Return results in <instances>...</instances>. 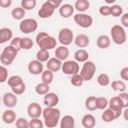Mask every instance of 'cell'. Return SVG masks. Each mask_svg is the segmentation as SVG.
<instances>
[{
	"instance_id": "cell-1",
	"label": "cell",
	"mask_w": 128,
	"mask_h": 128,
	"mask_svg": "<svg viewBox=\"0 0 128 128\" xmlns=\"http://www.w3.org/2000/svg\"><path fill=\"white\" fill-rule=\"evenodd\" d=\"M44 119V125L48 128H55L61 120V112L56 107H46L42 113Z\"/></svg>"
},
{
	"instance_id": "cell-2",
	"label": "cell",
	"mask_w": 128,
	"mask_h": 128,
	"mask_svg": "<svg viewBox=\"0 0 128 128\" xmlns=\"http://www.w3.org/2000/svg\"><path fill=\"white\" fill-rule=\"evenodd\" d=\"M36 44L39 46L40 49H44V50H51L53 48H56L57 45V41L56 39L49 35L46 32H39L36 35Z\"/></svg>"
},
{
	"instance_id": "cell-3",
	"label": "cell",
	"mask_w": 128,
	"mask_h": 128,
	"mask_svg": "<svg viewBox=\"0 0 128 128\" xmlns=\"http://www.w3.org/2000/svg\"><path fill=\"white\" fill-rule=\"evenodd\" d=\"M62 5V1H55V0H47L45 1L41 8L38 11V15L42 19L49 18L53 15L56 8H60Z\"/></svg>"
},
{
	"instance_id": "cell-4",
	"label": "cell",
	"mask_w": 128,
	"mask_h": 128,
	"mask_svg": "<svg viewBox=\"0 0 128 128\" xmlns=\"http://www.w3.org/2000/svg\"><path fill=\"white\" fill-rule=\"evenodd\" d=\"M18 54V50L12 47L11 45H8L3 48L1 54H0V62L3 66H9L13 63L16 56Z\"/></svg>"
},
{
	"instance_id": "cell-5",
	"label": "cell",
	"mask_w": 128,
	"mask_h": 128,
	"mask_svg": "<svg viewBox=\"0 0 128 128\" xmlns=\"http://www.w3.org/2000/svg\"><path fill=\"white\" fill-rule=\"evenodd\" d=\"M110 34H111V39L115 44L122 45L126 42L127 35H126V32H125L124 28L121 25H118V24L113 25L111 27Z\"/></svg>"
},
{
	"instance_id": "cell-6",
	"label": "cell",
	"mask_w": 128,
	"mask_h": 128,
	"mask_svg": "<svg viewBox=\"0 0 128 128\" xmlns=\"http://www.w3.org/2000/svg\"><path fill=\"white\" fill-rule=\"evenodd\" d=\"M96 72V65L93 61H86L81 70H80V75L83 77L84 81H90L93 77H94V74Z\"/></svg>"
},
{
	"instance_id": "cell-7",
	"label": "cell",
	"mask_w": 128,
	"mask_h": 128,
	"mask_svg": "<svg viewBox=\"0 0 128 128\" xmlns=\"http://www.w3.org/2000/svg\"><path fill=\"white\" fill-rule=\"evenodd\" d=\"M38 28V22L33 18H26L23 19L19 24V29L24 34L33 33Z\"/></svg>"
},
{
	"instance_id": "cell-8",
	"label": "cell",
	"mask_w": 128,
	"mask_h": 128,
	"mask_svg": "<svg viewBox=\"0 0 128 128\" xmlns=\"http://www.w3.org/2000/svg\"><path fill=\"white\" fill-rule=\"evenodd\" d=\"M73 19H74V22L82 28H89L93 24L92 16L86 13H77L73 16Z\"/></svg>"
},
{
	"instance_id": "cell-9",
	"label": "cell",
	"mask_w": 128,
	"mask_h": 128,
	"mask_svg": "<svg viewBox=\"0 0 128 128\" xmlns=\"http://www.w3.org/2000/svg\"><path fill=\"white\" fill-rule=\"evenodd\" d=\"M74 34L71 29L69 28H62L58 32V40L63 46H68L74 41Z\"/></svg>"
},
{
	"instance_id": "cell-10",
	"label": "cell",
	"mask_w": 128,
	"mask_h": 128,
	"mask_svg": "<svg viewBox=\"0 0 128 128\" xmlns=\"http://www.w3.org/2000/svg\"><path fill=\"white\" fill-rule=\"evenodd\" d=\"M62 72L66 75H76L79 73V64L75 60H66L62 64Z\"/></svg>"
},
{
	"instance_id": "cell-11",
	"label": "cell",
	"mask_w": 128,
	"mask_h": 128,
	"mask_svg": "<svg viewBox=\"0 0 128 128\" xmlns=\"http://www.w3.org/2000/svg\"><path fill=\"white\" fill-rule=\"evenodd\" d=\"M108 108H110L116 115V118H119L123 112V103H122V100L120 99L119 96H115V97H112L110 100H109V106Z\"/></svg>"
},
{
	"instance_id": "cell-12",
	"label": "cell",
	"mask_w": 128,
	"mask_h": 128,
	"mask_svg": "<svg viewBox=\"0 0 128 128\" xmlns=\"http://www.w3.org/2000/svg\"><path fill=\"white\" fill-rule=\"evenodd\" d=\"M42 113H43V109L40 106V104L37 102H32L27 107V114L31 119L32 118H40Z\"/></svg>"
},
{
	"instance_id": "cell-13",
	"label": "cell",
	"mask_w": 128,
	"mask_h": 128,
	"mask_svg": "<svg viewBox=\"0 0 128 128\" xmlns=\"http://www.w3.org/2000/svg\"><path fill=\"white\" fill-rule=\"evenodd\" d=\"M2 102H3L4 106H6L8 109H11V108L15 107L18 102L17 95H15L13 92H6L2 96Z\"/></svg>"
},
{
	"instance_id": "cell-14",
	"label": "cell",
	"mask_w": 128,
	"mask_h": 128,
	"mask_svg": "<svg viewBox=\"0 0 128 128\" xmlns=\"http://www.w3.org/2000/svg\"><path fill=\"white\" fill-rule=\"evenodd\" d=\"M27 68H28V71H29V73L31 74V75H40V74H42L43 73V64L40 62V61H38V60H31L29 63H28V66H27Z\"/></svg>"
},
{
	"instance_id": "cell-15",
	"label": "cell",
	"mask_w": 128,
	"mask_h": 128,
	"mask_svg": "<svg viewBox=\"0 0 128 128\" xmlns=\"http://www.w3.org/2000/svg\"><path fill=\"white\" fill-rule=\"evenodd\" d=\"M43 103L46 107H56L59 103V96L56 93L49 92L43 98Z\"/></svg>"
},
{
	"instance_id": "cell-16",
	"label": "cell",
	"mask_w": 128,
	"mask_h": 128,
	"mask_svg": "<svg viewBox=\"0 0 128 128\" xmlns=\"http://www.w3.org/2000/svg\"><path fill=\"white\" fill-rule=\"evenodd\" d=\"M74 10H75L74 5L65 3V4H62L61 7L59 8V14L63 18H69V17H71L73 15Z\"/></svg>"
},
{
	"instance_id": "cell-17",
	"label": "cell",
	"mask_w": 128,
	"mask_h": 128,
	"mask_svg": "<svg viewBox=\"0 0 128 128\" xmlns=\"http://www.w3.org/2000/svg\"><path fill=\"white\" fill-rule=\"evenodd\" d=\"M62 61H60L59 59H57L56 57H53V58H50L47 63H46V67L48 70L52 71V72H57L59 70L62 69Z\"/></svg>"
},
{
	"instance_id": "cell-18",
	"label": "cell",
	"mask_w": 128,
	"mask_h": 128,
	"mask_svg": "<svg viewBox=\"0 0 128 128\" xmlns=\"http://www.w3.org/2000/svg\"><path fill=\"white\" fill-rule=\"evenodd\" d=\"M54 54H55V57L59 59L60 61H66L69 56V49L67 48V46L61 45V46L56 47Z\"/></svg>"
},
{
	"instance_id": "cell-19",
	"label": "cell",
	"mask_w": 128,
	"mask_h": 128,
	"mask_svg": "<svg viewBox=\"0 0 128 128\" xmlns=\"http://www.w3.org/2000/svg\"><path fill=\"white\" fill-rule=\"evenodd\" d=\"M13 39V31L8 27H2L0 29V44H4L7 41Z\"/></svg>"
},
{
	"instance_id": "cell-20",
	"label": "cell",
	"mask_w": 128,
	"mask_h": 128,
	"mask_svg": "<svg viewBox=\"0 0 128 128\" xmlns=\"http://www.w3.org/2000/svg\"><path fill=\"white\" fill-rule=\"evenodd\" d=\"M2 120L5 124H12L14 122H16L17 118H16V113L14 110L12 109H7L5 111H3L2 113Z\"/></svg>"
},
{
	"instance_id": "cell-21",
	"label": "cell",
	"mask_w": 128,
	"mask_h": 128,
	"mask_svg": "<svg viewBox=\"0 0 128 128\" xmlns=\"http://www.w3.org/2000/svg\"><path fill=\"white\" fill-rule=\"evenodd\" d=\"M74 43L79 48H85L90 44V38L86 34H79L75 37Z\"/></svg>"
},
{
	"instance_id": "cell-22",
	"label": "cell",
	"mask_w": 128,
	"mask_h": 128,
	"mask_svg": "<svg viewBox=\"0 0 128 128\" xmlns=\"http://www.w3.org/2000/svg\"><path fill=\"white\" fill-rule=\"evenodd\" d=\"M81 123H82V126L84 128H95L96 120H95V117L92 114L88 113V114H85L82 117Z\"/></svg>"
},
{
	"instance_id": "cell-23",
	"label": "cell",
	"mask_w": 128,
	"mask_h": 128,
	"mask_svg": "<svg viewBox=\"0 0 128 128\" xmlns=\"http://www.w3.org/2000/svg\"><path fill=\"white\" fill-rule=\"evenodd\" d=\"M96 44L100 49H107L111 44V39L108 35L102 34V35L98 36V38L96 40Z\"/></svg>"
},
{
	"instance_id": "cell-24",
	"label": "cell",
	"mask_w": 128,
	"mask_h": 128,
	"mask_svg": "<svg viewBox=\"0 0 128 128\" xmlns=\"http://www.w3.org/2000/svg\"><path fill=\"white\" fill-rule=\"evenodd\" d=\"M75 119L71 115H65L60 120V128H74Z\"/></svg>"
},
{
	"instance_id": "cell-25",
	"label": "cell",
	"mask_w": 128,
	"mask_h": 128,
	"mask_svg": "<svg viewBox=\"0 0 128 128\" xmlns=\"http://www.w3.org/2000/svg\"><path fill=\"white\" fill-rule=\"evenodd\" d=\"M89 58V53L85 50V49H78L75 53H74V59L76 62H83L85 63L86 61H88Z\"/></svg>"
},
{
	"instance_id": "cell-26",
	"label": "cell",
	"mask_w": 128,
	"mask_h": 128,
	"mask_svg": "<svg viewBox=\"0 0 128 128\" xmlns=\"http://www.w3.org/2000/svg\"><path fill=\"white\" fill-rule=\"evenodd\" d=\"M89 7H90V2L88 0H77L74 3V8L79 13H84L89 9Z\"/></svg>"
},
{
	"instance_id": "cell-27",
	"label": "cell",
	"mask_w": 128,
	"mask_h": 128,
	"mask_svg": "<svg viewBox=\"0 0 128 128\" xmlns=\"http://www.w3.org/2000/svg\"><path fill=\"white\" fill-rule=\"evenodd\" d=\"M101 118H102V120H103L104 122H106V123H110V122L114 121L115 119H117L115 113H114L110 108H107V109L103 110V112H102V114H101Z\"/></svg>"
},
{
	"instance_id": "cell-28",
	"label": "cell",
	"mask_w": 128,
	"mask_h": 128,
	"mask_svg": "<svg viewBox=\"0 0 128 128\" xmlns=\"http://www.w3.org/2000/svg\"><path fill=\"white\" fill-rule=\"evenodd\" d=\"M7 83H8V86L12 89V88L17 87V86H19L20 84L24 83V81H23V79H22L21 76H19V75H12L11 77L8 78Z\"/></svg>"
},
{
	"instance_id": "cell-29",
	"label": "cell",
	"mask_w": 128,
	"mask_h": 128,
	"mask_svg": "<svg viewBox=\"0 0 128 128\" xmlns=\"http://www.w3.org/2000/svg\"><path fill=\"white\" fill-rule=\"evenodd\" d=\"M25 14H26V11L21 6L16 7L11 11V16H12V18L14 20H21L22 21L24 16H25Z\"/></svg>"
},
{
	"instance_id": "cell-30",
	"label": "cell",
	"mask_w": 128,
	"mask_h": 128,
	"mask_svg": "<svg viewBox=\"0 0 128 128\" xmlns=\"http://www.w3.org/2000/svg\"><path fill=\"white\" fill-rule=\"evenodd\" d=\"M49 90H50V87L48 84L46 83H38L35 87V92L38 94V95H42V96H45L46 94L49 93Z\"/></svg>"
},
{
	"instance_id": "cell-31",
	"label": "cell",
	"mask_w": 128,
	"mask_h": 128,
	"mask_svg": "<svg viewBox=\"0 0 128 128\" xmlns=\"http://www.w3.org/2000/svg\"><path fill=\"white\" fill-rule=\"evenodd\" d=\"M50 59V54L48 50H44V49H39L36 53V60L40 61L41 63L43 62H47Z\"/></svg>"
},
{
	"instance_id": "cell-32",
	"label": "cell",
	"mask_w": 128,
	"mask_h": 128,
	"mask_svg": "<svg viewBox=\"0 0 128 128\" xmlns=\"http://www.w3.org/2000/svg\"><path fill=\"white\" fill-rule=\"evenodd\" d=\"M53 79H54V74L52 71L50 70H44L43 73L41 74V80L43 83H46L48 85H50L52 82H53Z\"/></svg>"
},
{
	"instance_id": "cell-33",
	"label": "cell",
	"mask_w": 128,
	"mask_h": 128,
	"mask_svg": "<svg viewBox=\"0 0 128 128\" xmlns=\"http://www.w3.org/2000/svg\"><path fill=\"white\" fill-rule=\"evenodd\" d=\"M111 87L114 91H118L119 93H122V92H125L126 90V84L124 81L122 80H115L111 83Z\"/></svg>"
},
{
	"instance_id": "cell-34",
	"label": "cell",
	"mask_w": 128,
	"mask_h": 128,
	"mask_svg": "<svg viewBox=\"0 0 128 128\" xmlns=\"http://www.w3.org/2000/svg\"><path fill=\"white\" fill-rule=\"evenodd\" d=\"M96 96H88L85 99V107L89 111H94L97 109L96 107Z\"/></svg>"
},
{
	"instance_id": "cell-35",
	"label": "cell",
	"mask_w": 128,
	"mask_h": 128,
	"mask_svg": "<svg viewBox=\"0 0 128 128\" xmlns=\"http://www.w3.org/2000/svg\"><path fill=\"white\" fill-rule=\"evenodd\" d=\"M109 106V100L106 97H97L96 98V107L99 110H105Z\"/></svg>"
},
{
	"instance_id": "cell-36",
	"label": "cell",
	"mask_w": 128,
	"mask_h": 128,
	"mask_svg": "<svg viewBox=\"0 0 128 128\" xmlns=\"http://www.w3.org/2000/svg\"><path fill=\"white\" fill-rule=\"evenodd\" d=\"M97 83H98L100 86H102V87L108 86V85L110 84V77H109V75L106 74V73H101V74H99L98 77H97Z\"/></svg>"
},
{
	"instance_id": "cell-37",
	"label": "cell",
	"mask_w": 128,
	"mask_h": 128,
	"mask_svg": "<svg viewBox=\"0 0 128 128\" xmlns=\"http://www.w3.org/2000/svg\"><path fill=\"white\" fill-rule=\"evenodd\" d=\"M37 5L36 0H22L21 1V7L26 10H33Z\"/></svg>"
},
{
	"instance_id": "cell-38",
	"label": "cell",
	"mask_w": 128,
	"mask_h": 128,
	"mask_svg": "<svg viewBox=\"0 0 128 128\" xmlns=\"http://www.w3.org/2000/svg\"><path fill=\"white\" fill-rule=\"evenodd\" d=\"M83 82H84V79L83 77L80 75V73L76 74V75H73L71 77V80H70V83L73 85V86H76V87H80L83 85Z\"/></svg>"
},
{
	"instance_id": "cell-39",
	"label": "cell",
	"mask_w": 128,
	"mask_h": 128,
	"mask_svg": "<svg viewBox=\"0 0 128 128\" xmlns=\"http://www.w3.org/2000/svg\"><path fill=\"white\" fill-rule=\"evenodd\" d=\"M33 47V40L29 37H23L21 39V49L29 50Z\"/></svg>"
},
{
	"instance_id": "cell-40",
	"label": "cell",
	"mask_w": 128,
	"mask_h": 128,
	"mask_svg": "<svg viewBox=\"0 0 128 128\" xmlns=\"http://www.w3.org/2000/svg\"><path fill=\"white\" fill-rule=\"evenodd\" d=\"M111 15L113 17H119L123 15V8L120 5H112L111 6Z\"/></svg>"
},
{
	"instance_id": "cell-41",
	"label": "cell",
	"mask_w": 128,
	"mask_h": 128,
	"mask_svg": "<svg viewBox=\"0 0 128 128\" xmlns=\"http://www.w3.org/2000/svg\"><path fill=\"white\" fill-rule=\"evenodd\" d=\"M44 122L40 118H32L29 120V128H43Z\"/></svg>"
},
{
	"instance_id": "cell-42",
	"label": "cell",
	"mask_w": 128,
	"mask_h": 128,
	"mask_svg": "<svg viewBox=\"0 0 128 128\" xmlns=\"http://www.w3.org/2000/svg\"><path fill=\"white\" fill-rule=\"evenodd\" d=\"M15 126H16V128H29V121L23 117L17 118V120L15 122Z\"/></svg>"
},
{
	"instance_id": "cell-43",
	"label": "cell",
	"mask_w": 128,
	"mask_h": 128,
	"mask_svg": "<svg viewBox=\"0 0 128 128\" xmlns=\"http://www.w3.org/2000/svg\"><path fill=\"white\" fill-rule=\"evenodd\" d=\"M11 90H12V92H13L15 95H21V94H23V93L25 92V90H26V84H25V83H22V84H20L19 86L12 88Z\"/></svg>"
},
{
	"instance_id": "cell-44",
	"label": "cell",
	"mask_w": 128,
	"mask_h": 128,
	"mask_svg": "<svg viewBox=\"0 0 128 128\" xmlns=\"http://www.w3.org/2000/svg\"><path fill=\"white\" fill-rule=\"evenodd\" d=\"M7 77H8V70L5 66L1 65V67H0V82L4 83L7 80Z\"/></svg>"
},
{
	"instance_id": "cell-45",
	"label": "cell",
	"mask_w": 128,
	"mask_h": 128,
	"mask_svg": "<svg viewBox=\"0 0 128 128\" xmlns=\"http://www.w3.org/2000/svg\"><path fill=\"white\" fill-rule=\"evenodd\" d=\"M21 37H14L11 41H10V45L12 47H14L15 49H17L18 51L21 50Z\"/></svg>"
},
{
	"instance_id": "cell-46",
	"label": "cell",
	"mask_w": 128,
	"mask_h": 128,
	"mask_svg": "<svg viewBox=\"0 0 128 128\" xmlns=\"http://www.w3.org/2000/svg\"><path fill=\"white\" fill-rule=\"evenodd\" d=\"M99 13L102 15V16H108V15H111V6H108V5H103L99 8Z\"/></svg>"
},
{
	"instance_id": "cell-47",
	"label": "cell",
	"mask_w": 128,
	"mask_h": 128,
	"mask_svg": "<svg viewBox=\"0 0 128 128\" xmlns=\"http://www.w3.org/2000/svg\"><path fill=\"white\" fill-rule=\"evenodd\" d=\"M120 97V99L122 100V103H123V106L124 108H127L128 107V93L127 92H122L118 95Z\"/></svg>"
},
{
	"instance_id": "cell-48",
	"label": "cell",
	"mask_w": 128,
	"mask_h": 128,
	"mask_svg": "<svg viewBox=\"0 0 128 128\" xmlns=\"http://www.w3.org/2000/svg\"><path fill=\"white\" fill-rule=\"evenodd\" d=\"M120 77L122 80L128 81V66L127 67H123L120 71Z\"/></svg>"
},
{
	"instance_id": "cell-49",
	"label": "cell",
	"mask_w": 128,
	"mask_h": 128,
	"mask_svg": "<svg viewBox=\"0 0 128 128\" xmlns=\"http://www.w3.org/2000/svg\"><path fill=\"white\" fill-rule=\"evenodd\" d=\"M121 24H122V27L128 28V12L124 13L121 16Z\"/></svg>"
},
{
	"instance_id": "cell-50",
	"label": "cell",
	"mask_w": 128,
	"mask_h": 128,
	"mask_svg": "<svg viewBox=\"0 0 128 128\" xmlns=\"http://www.w3.org/2000/svg\"><path fill=\"white\" fill-rule=\"evenodd\" d=\"M11 4H12L11 0H1L0 1V6L2 8H8L11 6Z\"/></svg>"
},
{
	"instance_id": "cell-51",
	"label": "cell",
	"mask_w": 128,
	"mask_h": 128,
	"mask_svg": "<svg viewBox=\"0 0 128 128\" xmlns=\"http://www.w3.org/2000/svg\"><path fill=\"white\" fill-rule=\"evenodd\" d=\"M122 115H123V117H124V119H125L126 121H128V107L124 109V111L122 112Z\"/></svg>"
},
{
	"instance_id": "cell-52",
	"label": "cell",
	"mask_w": 128,
	"mask_h": 128,
	"mask_svg": "<svg viewBox=\"0 0 128 128\" xmlns=\"http://www.w3.org/2000/svg\"><path fill=\"white\" fill-rule=\"evenodd\" d=\"M106 2L109 4V3H114L115 2V0H106Z\"/></svg>"
}]
</instances>
